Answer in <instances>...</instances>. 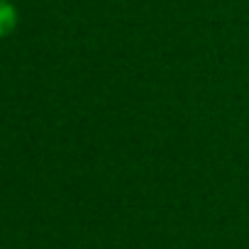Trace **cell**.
Masks as SVG:
<instances>
[{
	"instance_id": "1",
	"label": "cell",
	"mask_w": 249,
	"mask_h": 249,
	"mask_svg": "<svg viewBox=\"0 0 249 249\" xmlns=\"http://www.w3.org/2000/svg\"><path fill=\"white\" fill-rule=\"evenodd\" d=\"M18 22H20V13H18L15 3L0 0V39L10 37L18 30Z\"/></svg>"
}]
</instances>
